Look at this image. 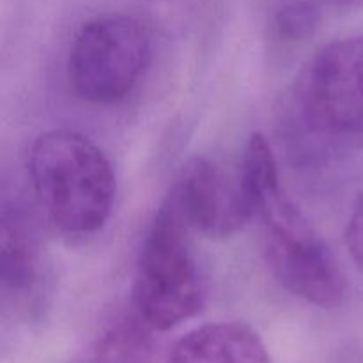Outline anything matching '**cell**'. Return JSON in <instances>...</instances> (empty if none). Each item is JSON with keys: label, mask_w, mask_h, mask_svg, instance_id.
Here are the masks:
<instances>
[{"label": "cell", "mask_w": 363, "mask_h": 363, "mask_svg": "<svg viewBox=\"0 0 363 363\" xmlns=\"http://www.w3.org/2000/svg\"><path fill=\"white\" fill-rule=\"evenodd\" d=\"M28 174L39 204L62 233L101 229L116 201V174L105 152L84 135L52 130L35 138Z\"/></svg>", "instance_id": "1"}, {"label": "cell", "mask_w": 363, "mask_h": 363, "mask_svg": "<svg viewBox=\"0 0 363 363\" xmlns=\"http://www.w3.org/2000/svg\"><path fill=\"white\" fill-rule=\"evenodd\" d=\"M188 229L167 199L142 243L133 282V305L145 326L167 332L194 318L204 305V282L188 243Z\"/></svg>", "instance_id": "2"}, {"label": "cell", "mask_w": 363, "mask_h": 363, "mask_svg": "<svg viewBox=\"0 0 363 363\" xmlns=\"http://www.w3.org/2000/svg\"><path fill=\"white\" fill-rule=\"evenodd\" d=\"M264 225V254L275 279L294 296L321 308L339 307L347 280L339 261L280 184L268 190L257 216Z\"/></svg>", "instance_id": "3"}, {"label": "cell", "mask_w": 363, "mask_h": 363, "mask_svg": "<svg viewBox=\"0 0 363 363\" xmlns=\"http://www.w3.org/2000/svg\"><path fill=\"white\" fill-rule=\"evenodd\" d=\"M151 60V35L128 14H103L82 25L67 57V78L78 98L96 105L123 101Z\"/></svg>", "instance_id": "4"}, {"label": "cell", "mask_w": 363, "mask_h": 363, "mask_svg": "<svg viewBox=\"0 0 363 363\" xmlns=\"http://www.w3.org/2000/svg\"><path fill=\"white\" fill-rule=\"evenodd\" d=\"M298 106L315 133L363 138V35L337 39L311 60Z\"/></svg>", "instance_id": "5"}, {"label": "cell", "mask_w": 363, "mask_h": 363, "mask_svg": "<svg viewBox=\"0 0 363 363\" xmlns=\"http://www.w3.org/2000/svg\"><path fill=\"white\" fill-rule=\"evenodd\" d=\"M169 199L190 229L211 238L230 236L255 218L240 165L227 172L211 160L195 158L184 167Z\"/></svg>", "instance_id": "6"}, {"label": "cell", "mask_w": 363, "mask_h": 363, "mask_svg": "<svg viewBox=\"0 0 363 363\" xmlns=\"http://www.w3.org/2000/svg\"><path fill=\"white\" fill-rule=\"evenodd\" d=\"M167 363H272L252 326L238 321L208 323L174 344Z\"/></svg>", "instance_id": "7"}, {"label": "cell", "mask_w": 363, "mask_h": 363, "mask_svg": "<svg viewBox=\"0 0 363 363\" xmlns=\"http://www.w3.org/2000/svg\"><path fill=\"white\" fill-rule=\"evenodd\" d=\"M0 277L4 291L13 296H28L38 286V252L16 216L4 213L0 223Z\"/></svg>", "instance_id": "8"}, {"label": "cell", "mask_w": 363, "mask_h": 363, "mask_svg": "<svg viewBox=\"0 0 363 363\" xmlns=\"http://www.w3.org/2000/svg\"><path fill=\"white\" fill-rule=\"evenodd\" d=\"M321 20L315 0H287L277 9L275 28L284 41H301L308 38Z\"/></svg>", "instance_id": "9"}, {"label": "cell", "mask_w": 363, "mask_h": 363, "mask_svg": "<svg viewBox=\"0 0 363 363\" xmlns=\"http://www.w3.org/2000/svg\"><path fill=\"white\" fill-rule=\"evenodd\" d=\"M346 245L351 259L363 272V195L358 199L346 229Z\"/></svg>", "instance_id": "10"}]
</instances>
